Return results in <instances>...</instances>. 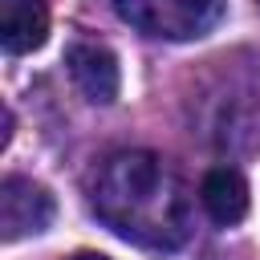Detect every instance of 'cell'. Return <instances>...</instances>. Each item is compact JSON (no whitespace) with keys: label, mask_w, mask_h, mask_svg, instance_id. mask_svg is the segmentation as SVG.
<instances>
[{"label":"cell","mask_w":260,"mask_h":260,"mask_svg":"<svg viewBox=\"0 0 260 260\" xmlns=\"http://www.w3.org/2000/svg\"><path fill=\"white\" fill-rule=\"evenodd\" d=\"M65 65H69L73 85H77L89 102L110 106V102L118 98V89H122V73H118V57H114L106 45H89V41H81V45H73V49L65 53Z\"/></svg>","instance_id":"obj_4"},{"label":"cell","mask_w":260,"mask_h":260,"mask_svg":"<svg viewBox=\"0 0 260 260\" xmlns=\"http://www.w3.org/2000/svg\"><path fill=\"white\" fill-rule=\"evenodd\" d=\"M93 211L122 240L142 248H179L191 232V199L179 175L150 150H122L93 179Z\"/></svg>","instance_id":"obj_1"},{"label":"cell","mask_w":260,"mask_h":260,"mask_svg":"<svg viewBox=\"0 0 260 260\" xmlns=\"http://www.w3.org/2000/svg\"><path fill=\"white\" fill-rule=\"evenodd\" d=\"M199 203L211 215V223L232 228L248 215V183L236 167H211L199 183Z\"/></svg>","instance_id":"obj_6"},{"label":"cell","mask_w":260,"mask_h":260,"mask_svg":"<svg viewBox=\"0 0 260 260\" xmlns=\"http://www.w3.org/2000/svg\"><path fill=\"white\" fill-rule=\"evenodd\" d=\"M69 260H110V256H102V252H73Z\"/></svg>","instance_id":"obj_7"},{"label":"cell","mask_w":260,"mask_h":260,"mask_svg":"<svg viewBox=\"0 0 260 260\" xmlns=\"http://www.w3.org/2000/svg\"><path fill=\"white\" fill-rule=\"evenodd\" d=\"M114 8L130 28L146 37L191 41L219 24L228 0H114Z\"/></svg>","instance_id":"obj_2"},{"label":"cell","mask_w":260,"mask_h":260,"mask_svg":"<svg viewBox=\"0 0 260 260\" xmlns=\"http://www.w3.org/2000/svg\"><path fill=\"white\" fill-rule=\"evenodd\" d=\"M49 37V0H0V41L4 53L20 57L41 49Z\"/></svg>","instance_id":"obj_5"},{"label":"cell","mask_w":260,"mask_h":260,"mask_svg":"<svg viewBox=\"0 0 260 260\" xmlns=\"http://www.w3.org/2000/svg\"><path fill=\"white\" fill-rule=\"evenodd\" d=\"M49 219H53V195L41 183L24 175H8L0 183V236L8 244L45 232Z\"/></svg>","instance_id":"obj_3"}]
</instances>
